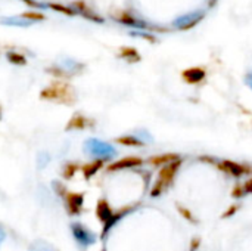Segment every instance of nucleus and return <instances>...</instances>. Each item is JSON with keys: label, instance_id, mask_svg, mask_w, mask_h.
I'll return each instance as SVG.
<instances>
[{"label": "nucleus", "instance_id": "1", "mask_svg": "<svg viewBox=\"0 0 252 251\" xmlns=\"http://www.w3.org/2000/svg\"><path fill=\"white\" fill-rule=\"evenodd\" d=\"M40 99L55 102V104H59V105L71 107V105H74L77 102V92L69 83L58 80V81L50 83L47 87H44L40 92Z\"/></svg>", "mask_w": 252, "mask_h": 251}, {"label": "nucleus", "instance_id": "2", "mask_svg": "<svg viewBox=\"0 0 252 251\" xmlns=\"http://www.w3.org/2000/svg\"><path fill=\"white\" fill-rule=\"evenodd\" d=\"M83 152L89 157H93L94 160H111L117 155V149L105 142V141H100L97 138H90L87 139L84 143H83Z\"/></svg>", "mask_w": 252, "mask_h": 251}, {"label": "nucleus", "instance_id": "3", "mask_svg": "<svg viewBox=\"0 0 252 251\" xmlns=\"http://www.w3.org/2000/svg\"><path fill=\"white\" fill-rule=\"evenodd\" d=\"M179 166H180V160H179V161H174V163H171V164H168V166H164V167L159 170L158 180H157V183H155V186L152 188V192H151L152 197L161 195V194L170 186V183L173 182V178H174V175H176Z\"/></svg>", "mask_w": 252, "mask_h": 251}, {"label": "nucleus", "instance_id": "4", "mask_svg": "<svg viewBox=\"0 0 252 251\" xmlns=\"http://www.w3.org/2000/svg\"><path fill=\"white\" fill-rule=\"evenodd\" d=\"M69 229H71V234H72L75 243H77L83 250L89 249L90 246H93V244L96 243V235H94L86 225H83V223H80V222H72V223L69 225Z\"/></svg>", "mask_w": 252, "mask_h": 251}, {"label": "nucleus", "instance_id": "5", "mask_svg": "<svg viewBox=\"0 0 252 251\" xmlns=\"http://www.w3.org/2000/svg\"><path fill=\"white\" fill-rule=\"evenodd\" d=\"M204 16H205L204 10H193V12H189L186 15H182V16L176 18L173 25L177 30L188 31V30H192L193 27H196L204 19Z\"/></svg>", "mask_w": 252, "mask_h": 251}, {"label": "nucleus", "instance_id": "6", "mask_svg": "<svg viewBox=\"0 0 252 251\" xmlns=\"http://www.w3.org/2000/svg\"><path fill=\"white\" fill-rule=\"evenodd\" d=\"M63 206L66 209V213L69 216H78L83 212V206H84V194L81 192H72L68 191L65 194V197L62 198Z\"/></svg>", "mask_w": 252, "mask_h": 251}, {"label": "nucleus", "instance_id": "7", "mask_svg": "<svg viewBox=\"0 0 252 251\" xmlns=\"http://www.w3.org/2000/svg\"><path fill=\"white\" fill-rule=\"evenodd\" d=\"M94 126V121L89 117H86L81 112H75L68 123L65 124V132H74V130H86V129H92Z\"/></svg>", "mask_w": 252, "mask_h": 251}, {"label": "nucleus", "instance_id": "8", "mask_svg": "<svg viewBox=\"0 0 252 251\" xmlns=\"http://www.w3.org/2000/svg\"><path fill=\"white\" fill-rule=\"evenodd\" d=\"M115 21H118V22H121V24H126V25H128V27L140 28V30H148V28H149V30H157L155 27H151L148 22H145V21H142V19L133 16L131 13H128V12H126V10H120V12L115 15Z\"/></svg>", "mask_w": 252, "mask_h": 251}, {"label": "nucleus", "instance_id": "9", "mask_svg": "<svg viewBox=\"0 0 252 251\" xmlns=\"http://www.w3.org/2000/svg\"><path fill=\"white\" fill-rule=\"evenodd\" d=\"M182 77L186 83L189 84H198V83H202L207 77V72L204 68L201 67H192V68H188L182 72Z\"/></svg>", "mask_w": 252, "mask_h": 251}, {"label": "nucleus", "instance_id": "10", "mask_svg": "<svg viewBox=\"0 0 252 251\" xmlns=\"http://www.w3.org/2000/svg\"><path fill=\"white\" fill-rule=\"evenodd\" d=\"M142 158L139 157H126V158H121L115 163H112L109 167H108V172H118V170H123V169H133V167H139L142 166Z\"/></svg>", "mask_w": 252, "mask_h": 251}, {"label": "nucleus", "instance_id": "11", "mask_svg": "<svg viewBox=\"0 0 252 251\" xmlns=\"http://www.w3.org/2000/svg\"><path fill=\"white\" fill-rule=\"evenodd\" d=\"M114 210L111 209V206H109V203L106 201V200H99L97 201V206H96V216H97V219L103 223V225H106L112 217H114Z\"/></svg>", "mask_w": 252, "mask_h": 251}, {"label": "nucleus", "instance_id": "12", "mask_svg": "<svg viewBox=\"0 0 252 251\" xmlns=\"http://www.w3.org/2000/svg\"><path fill=\"white\" fill-rule=\"evenodd\" d=\"M220 166H221V169L224 172H227L229 175H232L235 178H241V176H244L245 173L250 172V169H245L244 166H241L238 163H233V161H223Z\"/></svg>", "mask_w": 252, "mask_h": 251}, {"label": "nucleus", "instance_id": "13", "mask_svg": "<svg viewBox=\"0 0 252 251\" xmlns=\"http://www.w3.org/2000/svg\"><path fill=\"white\" fill-rule=\"evenodd\" d=\"M103 164H105L103 160H93V161H90V163L81 166L80 170H81V173H83V176H84L86 179H90V178H93V176L103 167Z\"/></svg>", "mask_w": 252, "mask_h": 251}, {"label": "nucleus", "instance_id": "14", "mask_svg": "<svg viewBox=\"0 0 252 251\" xmlns=\"http://www.w3.org/2000/svg\"><path fill=\"white\" fill-rule=\"evenodd\" d=\"M28 251H59V249H56L49 241H44V240L38 238V240H34L32 243H30Z\"/></svg>", "mask_w": 252, "mask_h": 251}, {"label": "nucleus", "instance_id": "15", "mask_svg": "<svg viewBox=\"0 0 252 251\" xmlns=\"http://www.w3.org/2000/svg\"><path fill=\"white\" fill-rule=\"evenodd\" d=\"M80 169H81V166H78L77 163L69 161V163H65V164L62 166L61 175H62V178H63L65 180H69V179H72V178L75 176V173H77Z\"/></svg>", "mask_w": 252, "mask_h": 251}, {"label": "nucleus", "instance_id": "16", "mask_svg": "<svg viewBox=\"0 0 252 251\" xmlns=\"http://www.w3.org/2000/svg\"><path fill=\"white\" fill-rule=\"evenodd\" d=\"M174 161H179V158H177V155H174V154H165V155H158V157H154L152 160H151V163L154 164V166H157V167H164V166H168V164H171V163H174Z\"/></svg>", "mask_w": 252, "mask_h": 251}, {"label": "nucleus", "instance_id": "17", "mask_svg": "<svg viewBox=\"0 0 252 251\" xmlns=\"http://www.w3.org/2000/svg\"><path fill=\"white\" fill-rule=\"evenodd\" d=\"M120 58L126 59L127 62H139L140 61V55L134 47H123L120 50Z\"/></svg>", "mask_w": 252, "mask_h": 251}, {"label": "nucleus", "instance_id": "18", "mask_svg": "<svg viewBox=\"0 0 252 251\" xmlns=\"http://www.w3.org/2000/svg\"><path fill=\"white\" fill-rule=\"evenodd\" d=\"M115 142L121 143V145H126V146H142L145 145L136 135H126V136H120L115 139Z\"/></svg>", "mask_w": 252, "mask_h": 251}, {"label": "nucleus", "instance_id": "19", "mask_svg": "<svg viewBox=\"0 0 252 251\" xmlns=\"http://www.w3.org/2000/svg\"><path fill=\"white\" fill-rule=\"evenodd\" d=\"M50 160H52V157H50V154H49V152H46V151H40V152L37 154V157H35L37 169H38V170H43V169L50 163Z\"/></svg>", "mask_w": 252, "mask_h": 251}, {"label": "nucleus", "instance_id": "20", "mask_svg": "<svg viewBox=\"0 0 252 251\" xmlns=\"http://www.w3.org/2000/svg\"><path fill=\"white\" fill-rule=\"evenodd\" d=\"M52 189H53L55 195L59 197L61 200H62V198L65 197V194L69 191V189L66 188V185H65L63 182H61V180H53V182H52Z\"/></svg>", "mask_w": 252, "mask_h": 251}, {"label": "nucleus", "instance_id": "21", "mask_svg": "<svg viewBox=\"0 0 252 251\" xmlns=\"http://www.w3.org/2000/svg\"><path fill=\"white\" fill-rule=\"evenodd\" d=\"M7 61L15 64V65H25L27 64V59L24 55L21 53H16V52H9L7 53Z\"/></svg>", "mask_w": 252, "mask_h": 251}, {"label": "nucleus", "instance_id": "22", "mask_svg": "<svg viewBox=\"0 0 252 251\" xmlns=\"http://www.w3.org/2000/svg\"><path fill=\"white\" fill-rule=\"evenodd\" d=\"M131 34H133V36H139V37H142V38H146V40H149V41H152V43L157 41V38H155L154 36L148 34V33H131Z\"/></svg>", "mask_w": 252, "mask_h": 251}, {"label": "nucleus", "instance_id": "23", "mask_svg": "<svg viewBox=\"0 0 252 251\" xmlns=\"http://www.w3.org/2000/svg\"><path fill=\"white\" fill-rule=\"evenodd\" d=\"M52 7L56 9V10H61V12H63V13H66V15H72V10H71V9H65V7L61 6V4H52Z\"/></svg>", "mask_w": 252, "mask_h": 251}, {"label": "nucleus", "instance_id": "24", "mask_svg": "<svg viewBox=\"0 0 252 251\" xmlns=\"http://www.w3.org/2000/svg\"><path fill=\"white\" fill-rule=\"evenodd\" d=\"M245 84L252 89V71L247 72V75H245Z\"/></svg>", "mask_w": 252, "mask_h": 251}, {"label": "nucleus", "instance_id": "25", "mask_svg": "<svg viewBox=\"0 0 252 251\" xmlns=\"http://www.w3.org/2000/svg\"><path fill=\"white\" fill-rule=\"evenodd\" d=\"M24 16H27V18H37V19H43L44 18L41 13H24Z\"/></svg>", "mask_w": 252, "mask_h": 251}, {"label": "nucleus", "instance_id": "26", "mask_svg": "<svg viewBox=\"0 0 252 251\" xmlns=\"http://www.w3.org/2000/svg\"><path fill=\"white\" fill-rule=\"evenodd\" d=\"M4 240H6V231L3 229V226H0V246L3 244Z\"/></svg>", "mask_w": 252, "mask_h": 251}, {"label": "nucleus", "instance_id": "27", "mask_svg": "<svg viewBox=\"0 0 252 251\" xmlns=\"http://www.w3.org/2000/svg\"><path fill=\"white\" fill-rule=\"evenodd\" d=\"M244 189H245V192H252V179H250V180L245 183Z\"/></svg>", "mask_w": 252, "mask_h": 251}, {"label": "nucleus", "instance_id": "28", "mask_svg": "<svg viewBox=\"0 0 252 251\" xmlns=\"http://www.w3.org/2000/svg\"><path fill=\"white\" fill-rule=\"evenodd\" d=\"M0 120H1V107H0Z\"/></svg>", "mask_w": 252, "mask_h": 251}]
</instances>
